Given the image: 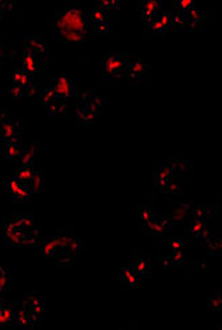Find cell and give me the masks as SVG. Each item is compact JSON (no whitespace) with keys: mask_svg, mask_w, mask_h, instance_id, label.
<instances>
[{"mask_svg":"<svg viewBox=\"0 0 222 330\" xmlns=\"http://www.w3.org/2000/svg\"><path fill=\"white\" fill-rule=\"evenodd\" d=\"M90 14L83 8H59L55 18V34L62 42H86Z\"/></svg>","mask_w":222,"mask_h":330,"instance_id":"obj_1","label":"cell"},{"mask_svg":"<svg viewBox=\"0 0 222 330\" xmlns=\"http://www.w3.org/2000/svg\"><path fill=\"white\" fill-rule=\"evenodd\" d=\"M127 62L129 57H125L118 51L106 53L99 58L100 73L107 81H119L126 74Z\"/></svg>","mask_w":222,"mask_h":330,"instance_id":"obj_2","label":"cell"},{"mask_svg":"<svg viewBox=\"0 0 222 330\" xmlns=\"http://www.w3.org/2000/svg\"><path fill=\"white\" fill-rule=\"evenodd\" d=\"M52 88L55 89V92H57L58 96L65 101H67L69 98L77 97V94L79 93V90H81V88L73 81V78L70 77L65 70L61 71V73L58 74L57 77H55Z\"/></svg>","mask_w":222,"mask_h":330,"instance_id":"obj_3","label":"cell"},{"mask_svg":"<svg viewBox=\"0 0 222 330\" xmlns=\"http://www.w3.org/2000/svg\"><path fill=\"white\" fill-rule=\"evenodd\" d=\"M147 73H149V65L146 63L145 59H142L138 55L129 57L126 74L131 82L138 84V82H141L142 79H143V77H145Z\"/></svg>","mask_w":222,"mask_h":330,"instance_id":"obj_4","label":"cell"},{"mask_svg":"<svg viewBox=\"0 0 222 330\" xmlns=\"http://www.w3.org/2000/svg\"><path fill=\"white\" fill-rule=\"evenodd\" d=\"M24 50L30 51L31 54L39 58L40 61L48 57V46L39 38L38 35L26 34L23 36Z\"/></svg>","mask_w":222,"mask_h":330,"instance_id":"obj_5","label":"cell"},{"mask_svg":"<svg viewBox=\"0 0 222 330\" xmlns=\"http://www.w3.org/2000/svg\"><path fill=\"white\" fill-rule=\"evenodd\" d=\"M3 230H4V243L8 246H23V239H24V232L18 228L14 224L12 219H6L3 220Z\"/></svg>","mask_w":222,"mask_h":330,"instance_id":"obj_6","label":"cell"},{"mask_svg":"<svg viewBox=\"0 0 222 330\" xmlns=\"http://www.w3.org/2000/svg\"><path fill=\"white\" fill-rule=\"evenodd\" d=\"M12 84H16L22 86L26 92V96H32L35 92L34 85H32V77H30V74L22 67H14L12 69Z\"/></svg>","mask_w":222,"mask_h":330,"instance_id":"obj_7","label":"cell"},{"mask_svg":"<svg viewBox=\"0 0 222 330\" xmlns=\"http://www.w3.org/2000/svg\"><path fill=\"white\" fill-rule=\"evenodd\" d=\"M19 137H22V125H20L19 119L10 118L6 122L0 123V140H2V142Z\"/></svg>","mask_w":222,"mask_h":330,"instance_id":"obj_8","label":"cell"},{"mask_svg":"<svg viewBox=\"0 0 222 330\" xmlns=\"http://www.w3.org/2000/svg\"><path fill=\"white\" fill-rule=\"evenodd\" d=\"M39 148H40V145H39L38 142H27L23 146V152H22L19 160H18V165L19 167H32L35 160L38 158Z\"/></svg>","mask_w":222,"mask_h":330,"instance_id":"obj_9","label":"cell"},{"mask_svg":"<svg viewBox=\"0 0 222 330\" xmlns=\"http://www.w3.org/2000/svg\"><path fill=\"white\" fill-rule=\"evenodd\" d=\"M3 144V154L4 158H8V160H14V161H18L20 157V154L23 152V142H22V137L19 138H14V140H10V141H4L2 142Z\"/></svg>","mask_w":222,"mask_h":330,"instance_id":"obj_10","label":"cell"},{"mask_svg":"<svg viewBox=\"0 0 222 330\" xmlns=\"http://www.w3.org/2000/svg\"><path fill=\"white\" fill-rule=\"evenodd\" d=\"M28 311L32 313L35 318L40 321L43 314V303H42V298L39 294L36 293H30L26 298L23 300V303H22Z\"/></svg>","mask_w":222,"mask_h":330,"instance_id":"obj_11","label":"cell"},{"mask_svg":"<svg viewBox=\"0 0 222 330\" xmlns=\"http://www.w3.org/2000/svg\"><path fill=\"white\" fill-rule=\"evenodd\" d=\"M40 59L36 58L35 55H32L30 51L24 50L23 49V63H22V67H23L28 74H30V77H35V75H38L39 71H40Z\"/></svg>","mask_w":222,"mask_h":330,"instance_id":"obj_12","label":"cell"},{"mask_svg":"<svg viewBox=\"0 0 222 330\" xmlns=\"http://www.w3.org/2000/svg\"><path fill=\"white\" fill-rule=\"evenodd\" d=\"M39 97H40V101H42L43 106L46 108V110L48 108H51L55 102L62 100L61 97L57 94V92H55V89L52 88V85L42 86V88L39 89Z\"/></svg>","mask_w":222,"mask_h":330,"instance_id":"obj_13","label":"cell"},{"mask_svg":"<svg viewBox=\"0 0 222 330\" xmlns=\"http://www.w3.org/2000/svg\"><path fill=\"white\" fill-rule=\"evenodd\" d=\"M139 10H141L142 18L145 19V22L147 24H150L154 20L155 12L158 11V7L161 6L159 2H139L138 3Z\"/></svg>","mask_w":222,"mask_h":330,"instance_id":"obj_14","label":"cell"},{"mask_svg":"<svg viewBox=\"0 0 222 330\" xmlns=\"http://www.w3.org/2000/svg\"><path fill=\"white\" fill-rule=\"evenodd\" d=\"M75 115H77L78 122L82 123V125H86V127L92 125L94 121L96 119V117H98V114L92 113L87 106L81 104H77V106H75Z\"/></svg>","mask_w":222,"mask_h":330,"instance_id":"obj_15","label":"cell"},{"mask_svg":"<svg viewBox=\"0 0 222 330\" xmlns=\"http://www.w3.org/2000/svg\"><path fill=\"white\" fill-rule=\"evenodd\" d=\"M14 224H15L18 228H19L22 232H27L28 230L32 228L34 226V218L30 215V214H18V215H14L11 218Z\"/></svg>","mask_w":222,"mask_h":330,"instance_id":"obj_16","label":"cell"},{"mask_svg":"<svg viewBox=\"0 0 222 330\" xmlns=\"http://www.w3.org/2000/svg\"><path fill=\"white\" fill-rule=\"evenodd\" d=\"M14 307L4 301L2 305H0V326H7L10 323L14 321Z\"/></svg>","mask_w":222,"mask_h":330,"instance_id":"obj_17","label":"cell"},{"mask_svg":"<svg viewBox=\"0 0 222 330\" xmlns=\"http://www.w3.org/2000/svg\"><path fill=\"white\" fill-rule=\"evenodd\" d=\"M90 20H91V23L108 22V12L100 7L99 4H98V2H95L91 12H90Z\"/></svg>","mask_w":222,"mask_h":330,"instance_id":"obj_18","label":"cell"},{"mask_svg":"<svg viewBox=\"0 0 222 330\" xmlns=\"http://www.w3.org/2000/svg\"><path fill=\"white\" fill-rule=\"evenodd\" d=\"M35 169L32 167H19L18 171L14 173V176H16L20 180V183L24 185H30L32 177H34Z\"/></svg>","mask_w":222,"mask_h":330,"instance_id":"obj_19","label":"cell"},{"mask_svg":"<svg viewBox=\"0 0 222 330\" xmlns=\"http://www.w3.org/2000/svg\"><path fill=\"white\" fill-rule=\"evenodd\" d=\"M47 113L50 117H66L67 114V104L65 100H59L55 102L51 108L47 109Z\"/></svg>","mask_w":222,"mask_h":330,"instance_id":"obj_20","label":"cell"},{"mask_svg":"<svg viewBox=\"0 0 222 330\" xmlns=\"http://www.w3.org/2000/svg\"><path fill=\"white\" fill-rule=\"evenodd\" d=\"M11 278H10V270L4 263L0 262V293H4L10 288Z\"/></svg>","mask_w":222,"mask_h":330,"instance_id":"obj_21","label":"cell"},{"mask_svg":"<svg viewBox=\"0 0 222 330\" xmlns=\"http://www.w3.org/2000/svg\"><path fill=\"white\" fill-rule=\"evenodd\" d=\"M39 234H40V231L39 230H28L27 232H24L23 246H36L39 243V238H40V235Z\"/></svg>","mask_w":222,"mask_h":330,"instance_id":"obj_22","label":"cell"},{"mask_svg":"<svg viewBox=\"0 0 222 330\" xmlns=\"http://www.w3.org/2000/svg\"><path fill=\"white\" fill-rule=\"evenodd\" d=\"M103 105H104V101L102 100V98H99L98 96H92L91 100L88 101L87 104H84V106H87L92 113H95V114L99 115L100 113H102V110H103Z\"/></svg>","mask_w":222,"mask_h":330,"instance_id":"obj_23","label":"cell"},{"mask_svg":"<svg viewBox=\"0 0 222 330\" xmlns=\"http://www.w3.org/2000/svg\"><path fill=\"white\" fill-rule=\"evenodd\" d=\"M43 187V172L42 169H35L34 177L30 183V188L32 192H40Z\"/></svg>","mask_w":222,"mask_h":330,"instance_id":"obj_24","label":"cell"},{"mask_svg":"<svg viewBox=\"0 0 222 330\" xmlns=\"http://www.w3.org/2000/svg\"><path fill=\"white\" fill-rule=\"evenodd\" d=\"M32 189L30 188V185H22L18 191L15 192V195H12V197L16 200V201H27L30 200L31 195H32Z\"/></svg>","mask_w":222,"mask_h":330,"instance_id":"obj_25","label":"cell"},{"mask_svg":"<svg viewBox=\"0 0 222 330\" xmlns=\"http://www.w3.org/2000/svg\"><path fill=\"white\" fill-rule=\"evenodd\" d=\"M98 4L103 10H106L108 14H110V11H119L122 7V2H119V0H100V2H98Z\"/></svg>","mask_w":222,"mask_h":330,"instance_id":"obj_26","label":"cell"},{"mask_svg":"<svg viewBox=\"0 0 222 330\" xmlns=\"http://www.w3.org/2000/svg\"><path fill=\"white\" fill-rule=\"evenodd\" d=\"M108 32H110V24H108V22L92 23V34L94 35H107Z\"/></svg>","mask_w":222,"mask_h":330,"instance_id":"obj_27","label":"cell"},{"mask_svg":"<svg viewBox=\"0 0 222 330\" xmlns=\"http://www.w3.org/2000/svg\"><path fill=\"white\" fill-rule=\"evenodd\" d=\"M8 93H10V96L14 97L15 100H19V98H22L23 96H26L24 89L16 84H11V86L8 89Z\"/></svg>","mask_w":222,"mask_h":330,"instance_id":"obj_28","label":"cell"},{"mask_svg":"<svg viewBox=\"0 0 222 330\" xmlns=\"http://www.w3.org/2000/svg\"><path fill=\"white\" fill-rule=\"evenodd\" d=\"M14 8H15V2H3V0H0V10L3 11V14L12 11Z\"/></svg>","mask_w":222,"mask_h":330,"instance_id":"obj_29","label":"cell"},{"mask_svg":"<svg viewBox=\"0 0 222 330\" xmlns=\"http://www.w3.org/2000/svg\"><path fill=\"white\" fill-rule=\"evenodd\" d=\"M10 118H12L10 111H0V123L6 122V121H8Z\"/></svg>","mask_w":222,"mask_h":330,"instance_id":"obj_30","label":"cell"},{"mask_svg":"<svg viewBox=\"0 0 222 330\" xmlns=\"http://www.w3.org/2000/svg\"><path fill=\"white\" fill-rule=\"evenodd\" d=\"M139 219H141V222H143V223L147 222V220L150 219L149 211H146V210H143V211H142L141 214H139Z\"/></svg>","mask_w":222,"mask_h":330,"instance_id":"obj_31","label":"cell"},{"mask_svg":"<svg viewBox=\"0 0 222 330\" xmlns=\"http://www.w3.org/2000/svg\"><path fill=\"white\" fill-rule=\"evenodd\" d=\"M3 15H4L3 12H0V19H2V18H3Z\"/></svg>","mask_w":222,"mask_h":330,"instance_id":"obj_32","label":"cell"}]
</instances>
